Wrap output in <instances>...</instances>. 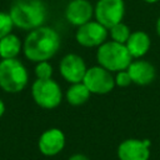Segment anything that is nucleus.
I'll use <instances>...</instances> for the list:
<instances>
[{
	"mask_svg": "<svg viewBox=\"0 0 160 160\" xmlns=\"http://www.w3.org/2000/svg\"><path fill=\"white\" fill-rule=\"evenodd\" d=\"M59 32L50 26H39L30 30L22 41V52L29 61L40 62L50 60L60 48Z\"/></svg>",
	"mask_w": 160,
	"mask_h": 160,
	"instance_id": "1",
	"label": "nucleus"
},
{
	"mask_svg": "<svg viewBox=\"0 0 160 160\" xmlns=\"http://www.w3.org/2000/svg\"><path fill=\"white\" fill-rule=\"evenodd\" d=\"M9 15L15 28L30 31L44 25L48 11L42 0H14Z\"/></svg>",
	"mask_w": 160,
	"mask_h": 160,
	"instance_id": "2",
	"label": "nucleus"
},
{
	"mask_svg": "<svg viewBox=\"0 0 160 160\" xmlns=\"http://www.w3.org/2000/svg\"><path fill=\"white\" fill-rule=\"evenodd\" d=\"M29 82L26 66L18 58L0 60V89L8 94L22 91Z\"/></svg>",
	"mask_w": 160,
	"mask_h": 160,
	"instance_id": "3",
	"label": "nucleus"
},
{
	"mask_svg": "<svg viewBox=\"0 0 160 160\" xmlns=\"http://www.w3.org/2000/svg\"><path fill=\"white\" fill-rule=\"evenodd\" d=\"M96 60L100 66L109 70L110 72H118L121 70H126L132 61V58L128 51L125 44L110 40L98 46Z\"/></svg>",
	"mask_w": 160,
	"mask_h": 160,
	"instance_id": "4",
	"label": "nucleus"
},
{
	"mask_svg": "<svg viewBox=\"0 0 160 160\" xmlns=\"http://www.w3.org/2000/svg\"><path fill=\"white\" fill-rule=\"evenodd\" d=\"M31 96L35 104L42 109H55L62 100L60 85L52 79H36L31 85Z\"/></svg>",
	"mask_w": 160,
	"mask_h": 160,
	"instance_id": "5",
	"label": "nucleus"
},
{
	"mask_svg": "<svg viewBox=\"0 0 160 160\" xmlns=\"http://www.w3.org/2000/svg\"><path fill=\"white\" fill-rule=\"evenodd\" d=\"M82 82L91 94L104 95L109 94L115 88V78L111 72L100 65L88 68Z\"/></svg>",
	"mask_w": 160,
	"mask_h": 160,
	"instance_id": "6",
	"label": "nucleus"
},
{
	"mask_svg": "<svg viewBox=\"0 0 160 160\" xmlns=\"http://www.w3.org/2000/svg\"><path fill=\"white\" fill-rule=\"evenodd\" d=\"M96 21L110 29L118 22H121L125 15L124 0H98L94 8Z\"/></svg>",
	"mask_w": 160,
	"mask_h": 160,
	"instance_id": "7",
	"label": "nucleus"
},
{
	"mask_svg": "<svg viewBox=\"0 0 160 160\" xmlns=\"http://www.w3.org/2000/svg\"><path fill=\"white\" fill-rule=\"evenodd\" d=\"M109 35V29H106L104 25H101L99 21L90 20L86 24L78 26L75 39L78 44L85 48H95L100 46L106 41V38Z\"/></svg>",
	"mask_w": 160,
	"mask_h": 160,
	"instance_id": "8",
	"label": "nucleus"
},
{
	"mask_svg": "<svg viewBox=\"0 0 160 160\" xmlns=\"http://www.w3.org/2000/svg\"><path fill=\"white\" fill-rule=\"evenodd\" d=\"M59 70H60V75L65 81L70 84H75L82 81L88 68L81 56L76 54H68L60 60Z\"/></svg>",
	"mask_w": 160,
	"mask_h": 160,
	"instance_id": "9",
	"label": "nucleus"
},
{
	"mask_svg": "<svg viewBox=\"0 0 160 160\" xmlns=\"http://www.w3.org/2000/svg\"><path fill=\"white\" fill-rule=\"evenodd\" d=\"M150 145L149 139H126L118 146V158L119 160H149Z\"/></svg>",
	"mask_w": 160,
	"mask_h": 160,
	"instance_id": "10",
	"label": "nucleus"
},
{
	"mask_svg": "<svg viewBox=\"0 0 160 160\" xmlns=\"http://www.w3.org/2000/svg\"><path fill=\"white\" fill-rule=\"evenodd\" d=\"M94 8L89 0H71L65 8V19L74 26H81L91 20Z\"/></svg>",
	"mask_w": 160,
	"mask_h": 160,
	"instance_id": "11",
	"label": "nucleus"
},
{
	"mask_svg": "<svg viewBox=\"0 0 160 160\" xmlns=\"http://www.w3.org/2000/svg\"><path fill=\"white\" fill-rule=\"evenodd\" d=\"M39 150L45 156L58 155L65 146V135L58 128H51L45 130L38 141Z\"/></svg>",
	"mask_w": 160,
	"mask_h": 160,
	"instance_id": "12",
	"label": "nucleus"
},
{
	"mask_svg": "<svg viewBox=\"0 0 160 160\" xmlns=\"http://www.w3.org/2000/svg\"><path fill=\"white\" fill-rule=\"evenodd\" d=\"M126 70L130 75L131 81L136 85H140V86H145V85L151 84L156 76V71H155L154 65L146 60H142V59L132 60Z\"/></svg>",
	"mask_w": 160,
	"mask_h": 160,
	"instance_id": "13",
	"label": "nucleus"
},
{
	"mask_svg": "<svg viewBox=\"0 0 160 160\" xmlns=\"http://www.w3.org/2000/svg\"><path fill=\"white\" fill-rule=\"evenodd\" d=\"M150 45H151L150 36L142 30H138V31L131 32L128 41L125 42V46H126V49L130 52L132 59L142 58L149 51Z\"/></svg>",
	"mask_w": 160,
	"mask_h": 160,
	"instance_id": "14",
	"label": "nucleus"
},
{
	"mask_svg": "<svg viewBox=\"0 0 160 160\" xmlns=\"http://www.w3.org/2000/svg\"><path fill=\"white\" fill-rule=\"evenodd\" d=\"M22 51V41L14 32L0 39V59H15Z\"/></svg>",
	"mask_w": 160,
	"mask_h": 160,
	"instance_id": "15",
	"label": "nucleus"
},
{
	"mask_svg": "<svg viewBox=\"0 0 160 160\" xmlns=\"http://www.w3.org/2000/svg\"><path fill=\"white\" fill-rule=\"evenodd\" d=\"M90 91L89 89L85 86V84L81 81V82H75V84H71L68 90H66V100L70 105L72 106H79V105H82L85 104L89 98H90Z\"/></svg>",
	"mask_w": 160,
	"mask_h": 160,
	"instance_id": "16",
	"label": "nucleus"
},
{
	"mask_svg": "<svg viewBox=\"0 0 160 160\" xmlns=\"http://www.w3.org/2000/svg\"><path fill=\"white\" fill-rule=\"evenodd\" d=\"M109 34H110V38H111L112 41H116V42H120V44H125L128 41L131 31H130L129 26L121 21V22H118L114 26H111L109 29Z\"/></svg>",
	"mask_w": 160,
	"mask_h": 160,
	"instance_id": "17",
	"label": "nucleus"
},
{
	"mask_svg": "<svg viewBox=\"0 0 160 160\" xmlns=\"http://www.w3.org/2000/svg\"><path fill=\"white\" fill-rule=\"evenodd\" d=\"M34 72H35L36 79H42V80L51 79V76H52V66H51V64L49 61H40V62H36Z\"/></svg>",
	"mask_w": 160,
	"mask_h": 160,
	"instance_id": "18",
	"label": "nucleus"
},
{
	"mask_svg": "<svg viewBox=\"0 0 160 160\" xmlns=\"http://www.w3.org/2000/svg\"><path fill=\"white\" fill-rule=\"evenodd\" d=\"M14 24H12V20L9 15V12H5V11H0V39L6 36L8 34L12 32V29H14Z\"/></svg>",
	"mask_w": 160,
	"mask_h": 160,
	"instance_id": "19",
	"label": "nucleus"
},
{
	"mask_svg": "<svg viewBox=\"0 0 160 160\" xmlns=\"http://www.w3.org/2000/svg\"><path fill=\"white\" fill-rule=\"evenodd\" d=\"M131 79H130V75L128 72V70H121V71H118L116 72V76H115V85L120 86V88H126L131 84Z\"/></svg>",
	"mask_w": 160,
	"mask_h": 160,
	"instance_id": "20",
	"label": "nucleus"
},
{
	"mask_svg": "<svg viewBox=\"0 0 160 160\" xmlns=\"http://www.w3.org/2000/svg\"><path fill=\"white\" fill-rule=\"evenodd\" d=\"M69 160H89V159L82 154H74L69 158Z\"/></svg>",
	"mask_w": 160,
	"mask_h": 160,
	"instance_id": "21",
	"label": "nucleus"
},
{
	"mask_svg": "<svg viewBox=\"0 0 160 160\" xmlns=\"http://www.w3.org/2000/svg\"><path fill=\"white\" fill-rule=\"evenodd\" d=\"M4 112H5V102H4L2 99L0 98V118L4 115Z\"/></svg>",
	"mask_w": 160,
	"mask_h": 160,
	"instance_id": "22",
	"label": "nucleus"
},
{
	"mask_svg": "<svg viewBox=\"0 0 160 160\" xmlns=\"http://www.w3.org/2000/svg\"><path fill=\"white\" fill-rule=\"evenodd\" d=\"M155 29H156V34H158V35H159V38H160V16H159V18H158V20H156Z\"/></svg>",
	"mask_w": 160,
	"mask_h": 160,
	"instance_id": "23",
	"label": "nucleus"
},
{
	"mask_svg": "<svg viewBox=\"0 0 160 160\" xmlns=\"http://www.w3.org/2000/svg\"><path fill=\"white\" fill-rule=\"evenodd\" d=\"M145 2H148V4H155V2H158L159 0H144Z\"/></svg>",
	"mask_w": 160,
	"mask_h": 160,
	"instance_id": "24",
	"label": "nucleus"
}]
</instances>
